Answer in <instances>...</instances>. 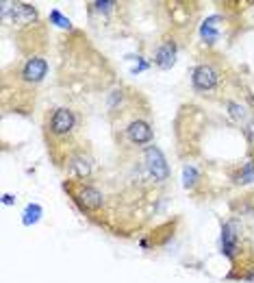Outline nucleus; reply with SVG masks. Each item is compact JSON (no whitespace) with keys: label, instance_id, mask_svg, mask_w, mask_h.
<instances>
[{"label":"nucleus","instance_id":"nucleus-1","mask_svg":"<svg viewBox=\"0 0 254 283\" xmlns=\"http://www.w3.org/2000/svg\"><path fill=\"white\" fill-rule=\"evenodd\" d=\"M144 164H146V172L150 174V179H154L156 183H165L170 179V168H167V161L161 153V148L156 146H146L144 148Z\"/></svg>","mask_w":254,"mask_h":283},{"label":"nucleus","instance_id":"nucleus-2","mask_svg":"<svg viewBox=\"0 0 254 283\" xmlns=\"http://www.w3.org/2000/svg\"><path fill=\"white\" fill-rule=\"evenodd\" d=\"M76 129V113L68 107H59L52 111L48 120V131L54 135V138H68L72 135Z\"/></svg>","mask_w":254,"mask_h":283},{"label":"nucleus","instance_id":"nucleus-3","mask_svg":"<svg viewBox=\"0 0 254 283\" xmlns=\"http://www.w3.org/2000/svg\"><path fill=\"white\" fill-rule=\"evenodd\" d=\"M217 83H220V70L211 63L196 65L194 72H191V85H194L196 92H202V94L213 92L217 87Z\"/></svg>","mask_w":254,"mask_h":283},{"label":"nucleus","instance_id":"nucleus-4","mask_svg":"<svg viewBox=\"0 0 254 283\" xmlns=\"http://www.w3.org/2000/svg\"><path fill=\"white\" fill-rule=\"evenodd\" d=\"M72 198L78 203L83 211H98L104 205V194L94 185H83L78 183L76 190H72Z\"/></svg>","mask_w":254,"mask_h":283},{"label":"nucleus","instance_id":"nucleus-5","mask_svg":"<svg viewBox=\"0 0 254 283\" xmlns=\"http://www.w3.org/2000/svg\"><path fill=\"white\" fill-rule=\"evenodd\" d=\"M9 13H11L13 24L18 27H26L37 20V9L28 2H2V18H7Z\"/></svg>","mask_w":254,"mask_h":283},{"label":"nucleus","instance_id":"nucleus-6","mask_svg":"<svg viewBox=\"0 0 254 283\" xmlns=\"http://www.w3.org/2000/svg\"><path fill=\"white\" fill-rule=\"evenodd\" d=\"M46 74H48V61H46L44 57H39V55H35V57L26 59V63H24L20 77H22L24 83L37 85V83H42V81H44Z\"/></svg>","mask_w":254,"mask_h":283},{"label":"nucleus","instance_id":"nucleus-7","mask_svg":"<svg viewBox=\"0 0 254 283\" xmlns=\"http://www.w3.org/2000/svg\"><path fill=\"white\" fill-rule=\"evenodd\" d=\"M126 138H128V142L135 146H150L154 133H152V126L146 122V120L137 118L126 126Z\"/></svg>","mask_w":254,"mask_h":283},{"label":"nucleus","instance_id":"nucleus-8","mask_svg":"<svg viewBox=\"0 0 254 283\" xmlns=\"http://www.w3.org/2000/svg\"><path fill=\"white\" fill-rule=\"evenodd\" d=\"M68 168L76 179H87L91 174V170H94V161H91L85 153H76L68 159Z\"/></svg>","mask_w":254,"mask_h":283},{"label":"nucleus","instance_id":"nucleus-9","mask_svg":"<svg viewBox=\"0 0 254 283\" xmlns=\"http://www.w3.org/2000/svg\"><path fill=\"white\" fill-rule=\"evenodd\" d=\"M174 59H176V44L174 42H163L159 48H156V53H154V63L159 65V68H172L174 65Z\"/></svg>","mask_w":254,"mask_h":283},{"label":"nucleus","instance_id":"nucleus-10","mask_svg":"<svg viewBox=\"0 0 254 283\" xmlns=\"http://www.w3.org/2000/svg\"><path fill=\"white\" fill-rule=\"evenodd\" d=\"M235 222H226L224 229H222V251L228 257H235L237 251V233H235Z\"/></svg>","mask_w":254,"mask_h":283},{"label":"nucleus","instance_id":"nucleus-11","mask_svg":"<svg viewBox=\"0 0 254 283\" xmlns=\"http://www.w3.org/2000/svg\"><path fill=\"white\" fill-rule=\"evenodd\" d=\"M217 20H220L217 16L209 18V20H206L204 24H202V28H200L202 37H204V39H206V42H209V44H213V42H215V39H217V24H215Z\"/></svg>","mask_w":254,"mask_h":283},{"label":"nucleus","instance_id":"nucleus-12","mask_svg":"<svg viewBox=\"0 0 254 283\" xmlns=\"http://www.w3.org/2000/svg\"><path fill=\"white\" fill-rule=\"evenodd\" d=\"M39 216H42V207H39V205H28L26 209H24L22 222H24V225H35V222L39 220Z\"/></svg>","mask_w":254,"mask_h":283},{"label":"nucleus","instance_id":"nucleus-13","mask_svg":"<svg viewBox=\"0 0 254 283\" xmlns=\"http://www.w3.org/2000/svg\"><path fill=\"white\" fill-rule=\"evenodd\" d=\"M182 181H185V188H194L198 183V170L194 166H185V170H182Z\"/></svg>","mask_w":254,"mask_h":283},{"label":"nucleus","instance_id":"nucleus-14","mask_svg":"<svg viewBox=\"0 0 254 283\" xmlns=\"http://www.w3.org/2000/svg\"><path fill=\"white\" fill-rule=\"evenodd\" d=\"M252 181H254V161L243 166V170L237 176V183H252Z\"/></svg>","mask_w":254,"mask_h":283},{"label":"nucleus","instance_id":"nucleus-15","mask_svg":"<svg viewBox=\"0 0 254 283\" xmlns=\"http://www.w3.org/2000/svg\"><path fill=\"white\" fill-rule=\"evenodd\" d=\"M226 107L230 109V115L235 120H246V109H243L239 103H232V100H230V103H226Z\"/></svg>","mask_w":254,"mask_h":283},{"label":"nucleus","instance_id":"nucleus-16","mask_svg":"<svg viewBox=\"0 0 254 283\" xmlns=\"http://www.w3.org/2000/svg\"><path fill=\"white\" fill-rule=\"evenodd\" d=\"M50 18H52L54 22H57V27H61V28H70V20H65L59 11H52V13H50Z\"/></svg>","mask_w":254,"mask_h":283},{"label":"nucleus","instance_id":"nucleus-17","mask_svg":"<svg viewBox=\"0 0 254 283\" xmlns=\"http://www.w3.org/2000/svg\"><path fill=\"white\" fill-rule=\"evenodd\" d=\"M91 7H94L96 11H111V9L115 7V2H91Z\"/></svg>","mask_w":254,"mask_h":283},{"label":"nucleus","instance_id":"nucleus-18","mask_svg":"<svg viewBox=\"0 0 254 283\" xmlns=\"http://www.w3.org/2000/svg\"><path fill=\"white\" fill-rule=\"evenodd\" d=\"M2 203H4V205H11V203H15V198H13L11 194H4V196H2Z\"/></svg>","mask_w":254,"mask_h":283},{"label":"nucleus","instance_id":"nucleus-19","mask_svg":"<svg viewBox=\"0 0 254 283\" xmlns=\"http://www.w3.org/2000/svg\"><path fill=\"white\" fill-rule=\"evenodd\" d=\"M243 279H246V281H254V268H250V270L243 275Z\"/></svg>","mask_w":254,"mask_h":283}]
</instances>
